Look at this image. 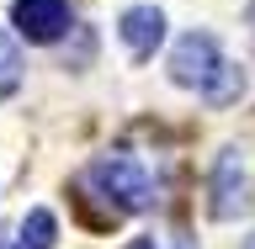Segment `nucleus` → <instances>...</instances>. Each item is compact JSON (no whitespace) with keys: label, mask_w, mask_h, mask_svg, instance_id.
Masks as SVG:
<instances>
[{"label":"nucleus","mask_w":255,"mask_h":249,"mask_svg":"<svg viewBox=\"0 0 255 249\" xmlns=\"http://www.w3.org/2000/svg\"><path fill=\"white\" fill-rule=\"evenodd\" d=\"M250 27H255V5H250Z\"/></svg>","instance_id":"9d476101"},{"label":"nucleus","mask_w":255,"mask_h":249,"mask_svg":"<svg viewBox=\"0 0 255 249\" xmlns=\"http://www.w3.org/2000/svg\"><path fill=\"white\" fill-rule=\"evenodd\" d=\"M117 37H123L128 53L143 64L159 48V37H165V11H159V5H128V11L117 16Z\"/></svg>","instance_id":"39448f33"},{"label":"nucleus","mask_w":255,"mask_h":249,"mask_svg":"<svg viewBox=\"0 0 255 249\" xmlns=\"http://www.w3.org/2000/svg\"><path fill=\"white\" fill-rule=\"evenodd\" d=\"M213 218L229 223L239 218L245 207H250V165H245V149L239 143H229V149H218V165H213Z\"/></svg>","instance_id":"7ed1b4c3"},{"label":"nucleus","mask_w":255,"mask_h":249,"mask_svg":"<svg viewBox=\"0 0 255 249\" xmlns=\"http://www.w3.org/2000/svg\"><path fill=\"white\" fill-rule=\"evenodd\" d=\"M80 186L91 196H101L112 207V218L117 212H154L159 196H165V165L149 159L143 149H101L85 165Z\"/></svg>","instance_id":"f257e3e1"},{"label":"nucleus","mask_w":255,"mask_h":249,"mask_svg":"<svg viewBox=\"0 0 255 249\" xmlns=\"http://www.w3.org/2000/svg\"><path fill=\"white\" fill-rule=\"evenodd\" d=\"M0 80H5V85L16 80V43L5 37V32H0Z\"/></svg>","instance_id":"6e6552de"},{"label":"nucleus","mask_w":255,"mask_h":249,"mask_svg":"<svg viewBox=\"0 0 255 249\" xmlns=\"http://www.w3.org/2000/svg\"><path fill=\"white\" fill-rule=\"evenodd\" d=\"M128 249H197V239H186L181 228H154V234L128 239Z\"/></svg>","instance_id":"0eeeda50"},{"label":"nucleus","mask_w":255,"mask_h":249,"mask_svg":"<svg viewBox=\"0 0 255 249\" xmlns=\"http://www.w3.org/2000/svg\"><path fill=\"white\" fill-rule=\"evenodd\" d=\"M11 27L27 43H53L69 27V0H16L11 5Z\"/></svg>","instance_id":"20e7f679"},{"label":"nucleus","mask_w":255,"mask_h":249,"mask_svg":"<svg viewBox=\"0 0 255 249\" xmlns=\"http://www.w3.org/2000/svg\"><path fill=\"white\" fill-rule=\"evenodd\" d=\"M245 249H255V234H250V239H245Z\"/></svg>","instance_id":"1a4fd4ad"},{"label":"nucleus","mask_w":255,"mask_h":249,"mask_svg":"<svg viewBox=\"0 0 255 249\" xmlns=\"http://www.w3.org/2000/svg\"><path fill=\"white\" fill-rule=\"evenodd\" d=\"M170 80L181 90H197L207 106H229V101L245 95V69L218 53L213 32H186L170 48Z\"/></svg>","instance_id":"f03ea898"},{"label":"nucleus","mask_w":255,"mask_h":249,"mask_svg":"<svg viewBox=\"0 0 255 249\" xmlns=\"http://www.w3.org/2000/svg\"><path fill=\"white\" fill-rule=\"evenodd\" d=\"M53 239H59V223H53V212H48V207H32L27 223H21V239H16L11 249H53Z\"/></svg>","instance_id":"423d86ee"}]
</instances>
